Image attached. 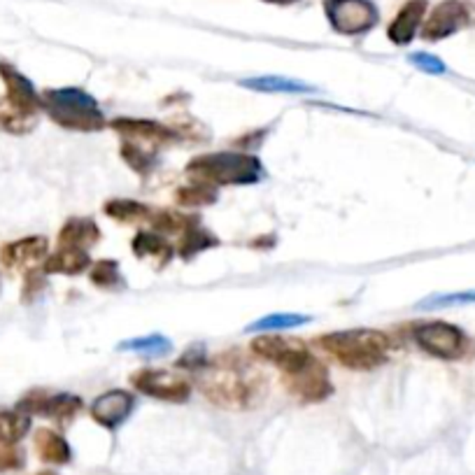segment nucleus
<instances>
[{
  "mask_svg": "<svg viewBox=\"0 0 475 475\" xmlns=\"http://www.w3.org/2000/svg\"><path fill=\"white\" fill-rule=\"evenodd\" d=\"M36 124H37V115L21 110V108L12 105L10 100H5V96L0 98V131L21 136V133L33 131Z\"/></svg>",
  "mask_w": 475,
  "mask_h": 475,
  "instance_id": "nucleus-21",
  "label": "nucleus"
},
{
  "mask_svg": "<svg viewBox=\"0 0 475 475\" xmlns=\"http://www.w3.org/2000/svg\"><path fill=\"white\" fill-rule=\"evenodd\" d=\"M308 322H310L308 315L273 313L262 319H256V322H252L245 331L247 334H256V331H287V329H296V326H304V324Z\"/></svg>",
  "mask_w": 475,
  "mask_h": 475,
  "instance_id": "nucleus-24",
  "label": "nucleus"
},
{
  "mask_svg": "<svg viewBox=\"0 0 475 475\" xmlns=\"http://www.w3.org/2000/svg\"><path fill=\"white\" fill-rule=\"evenodd\" d=\"M133 413V397L124 389L105 392L91 403V418L105 429H117Z\"/></svg>",
  "mask_w": 475,
  "mask_h": 475,
  "instance_id": "nucleus-12",
  "label": "nucleus"
},
{
  "mask_svg": "<svg viewBox=\"0 0 475 475\" xmlns=\"http://www.w3.org/2000/svg\"><path fill=\"white\" fill-rule=\"evenodd\" d=\"M24 466V452L16 443H0V470H16Z\"/></svg>",
  "mask_w": 475,
  "mask_h": 475,
  "instance_id": "nucleus-31",
  "label": "nucleus"
},
{
  "mask_svg": "<svg viewBox=\"0 0 475 475\" xmlns=\"http://www.w3.org/2000/svg\"><path fill=\"white\" fill-rule=\"evenodd\" d=\"M475 304V289L470 292H455V294H431L422 298L418 304L419 310H440V308H455V305H470Z\"/></svg>",
  "mask_w": 475,
  "mask_h": 475,
  "instance_id": "nucleus-26",
  "label": "nucleus"
},
{
  "mask_svg": "<svg viewBox=\"0 0 475 475\" xmlns=\"http://www.w3.org/2000/svg\"><path fill=\"white\" fill-rule=\"evenodd\" d=\"M324 12L340 36H359L371 31L380 19L371 0H324Z\"/></svg>",
  "mask_w": 475,
  "mask_h": 475,
  "instance_id": "nucleus-6",
  "label": "nucleus"
},
{
  "mask_svg": "<svg viewBox=\"0 0 475 475\" xmlns=\"http://www.w3.org/2000/svg\"><path fill=\"white\" fill-rule=\"evenodd\" d=\"M105 212L115 217L117 222H136L140 217H145L147 208L145 205L136 203V201H110V203L105 205Z\"/></svg>",
  "mask_w": 475,
  "mask_h": 475,
  "instance_id": "nucleus-27",
  "label": "nucleus"
},
{
  "mask_svg": "<svg viewBox=\"0 0 475 475\" xmlns=\"http://www.w3.org/2000/svg\"><path fill=\"white\" fill-rule=\"evenodd\" d=\"M0 79L5 82V89H7L5 100H10L12 105H16V108H21V110L37 115V110L42 108V100H40V96H37V91H36V87H33L31 79L24 77V75H21L15 66H10V63H3V61H0Z\"/></svg>",
  "mask_w": 475,
  "mask_h": 475,
  "instance_id": "nucleus-13",
  "label": "nucleus"
},
{
  "mask_svg": "<svg viewBox=\"0 0 475 475\" xmlns=\"http://www.w3.org/2000/svg\"><path fill=\"white\" fill-rule=\"evenodd\" d=\"M187 172L203 184H254L262 180V163L247 154L220 152L193 159Z\"/></svg>",
  "mask_w": 475,
  "mask_h": 475,
  "instance_id": "nucleus-3",
  "label": "nucleus"
},
{
  "mask_svg": "<svg viewBox=\"0 0 475 475\" xmlns=\"http://www.w3.org/2000/svg\"><path fill=\"white\" fill-rule=\"evenodd\" d=\"M112 126L126 136L121 154H124L126 163L136 168V170H147L152 166L154 157H157V147L172 138L168 129L154 124V121L117 119Z\"/></svg>",
  "mask_w": 475,
  "mask_h": 475,
  "instance_id": "nucleus-4",
  "label": "nucleus"
},
{
  "mask_svg": "<svg viewBox=\"0 0 475 475\" xmlns=\"http://www.w3.org/2000/svg\"><path fill=\"white\" fill-rule=\"evenodd\" d=\"M133 385L147 397L159 398V401L182 403L191 394L189 382L178 371H166V368H142L133 376Z\"/></svg>",
  "mask_w": 475,
  "mask_h": 475,
  "instance_id": "nucleus-9",
  "label": "nucleus"
},
{
  "mask_svg": "<svg viewBox=\"0 0 475 475\" xmlns=\"http://www.w3.org/2000/svg\"><path fill=\"white\" fill-rule=\"evenodd\" d=\"M203 389L214 403H222L226 408H243L252 401L254 382L245 380L233 366L214 368L203 376Z\"/></svg>",
  "mask_w": 475,
  "mask_h": 475,
  "instance_id": "nucleus-7",
  "label": "nucleus"
},
{
  "mask_svg": "<svg viewBox=\"0 0 475 475\" xmlns=\"http://www.w3.org/2000/svg\"><path fill=\"white\" fill-rule=\"evenodd\" d=\"M49 243L42 235H31V238H21V241L7 243L0 247V262L7 268H24L31 263L42 262L47 256Z\"/></svg>",
  "mask_w": 475,
  "mask_h": 475,
  "instance_id": "nucleus-14",
  "label": "nucleus"
},
{
  "mask_svg": "<svg viewBox=\"0 0 475 475\" xmlns=\"http://www.w3.org/2000/svg\"><path fill=\"white\" fill-rule=\"evenodd\" d=\"M424 15H427V0H408L389 24V31H387L389 40L394 45H408L422 26Z\"/></svg>",
  "mask_w": 475,
  "mask_h": 475,
  "instance_id": "nucleus-16",
  "label": "nucleus"
},
{
  "mask_svg": "<svg viewBox=\"0 0 475 475\" xmlns=\"http://www.w3.org/2000/svg\"><path fill=\"white\" fill-rule=\"evenodd\" d=\"M319 345L329 355H334L340 364L356 368V371H368V368L385 364L387 350H389L387 336L373 329L338 331V334L319 338Z\"/></svg>",
  "mask_w": 475,
  "mask_h": 475,
  "instance_id": "nucleus-1",
  "label": "nucleus"
},
{
  "mask_svg": "<svg viewBox=\"0 0 475 475\" xmlns=\"http://www.w3.org/2000/svg\"><path fill=\"white\" fill-rule=\"evenodd\" d=\"M33 440H36L37 457H40L42 461H47V464L63 466L73 460L70 445L66 443V439H63L61 434L52 431V429H37L36 439Z\"/></svg>",
  "mask_w": 475,
  "mask_h": 475,
  "instance_id": "nucleus-17",
  "label": "nucleus"
},
{
  "mask_svg": "<svg viewBox=\"0 0 475 475\" xmlns=\"http://www.w3.org/2000/svg\"><path fill=\"white\" fill-rule=\"evenodd\" d=\"M119 352H136V355L142 356H163L172 350V343L161 334H150V336H140V338H131L124 340V343L117 345Z\"/></svg>",
  "mask_w": 475,
  "mask_h": 475,
  "instance_id": "nucleus-22",
  "label": "nucleus"
},
{
  "mask_svg": "<svg viewBox=\"0 0 475 475\" xmlns=\"http://www.w3.org/2000/svg\"><path fill=\"white\" fill-rule=\"evenodd\" d=\"M36 475H57L54 470H42V473H36Z\"/></svg>",
  "mask_w": 475,
  "mask_h": 475,
  "instance_id": "nucleus-33",
  "label": "nucleus"
},
{
  "mask_svg": "<svg viewBox=\"0 0 475 475\" xmlns=\"http://www.w3.org/2000/svg\"><path fill=\"white\" fill-rule=\"evenodd\" d=\"M263 3H273V5H292L296 0H263Z\"/></svg>",
  "mask_w": 475,
  "mask_h": 475,
  "instance_id": "nucleus-32",
  "label": "nucleus"
},
{
  "mask_svg": "<svg viewBox=\"0 0 475 475\" xmlns=\"http://www.w3.org/2000/svg\"><path fill=\"white\" fill-rule=\"evenodd\" d=\"M408 61L413 63L418 70H422V73H429V75H443L445 70H448V66H445L439 57H434V54H427V52L410 54Z\"/></svg>",
  "mask_w": 475,
  "mask_h": 475,
  "instance_id": "nucleus-30",
  "label": "nucleus"
},
{
  "mask_svg": "<svg viewBox=\"0 0 475 475\" xmlns=\"http://www.w3.org/2000/svg\"><path fill=\"white\" fill-rule=\"evenodd\" d=\"M98 226L91 220H70L58 233V247L84 250V247L94 245L98 241Z\"/></svg>",
  "mask_w": 475,
  "mask_h": 475,
  "instance_id": "nucleus-19",
  "label": "nucleus"
},
{
  "mask_svg": "<svg viewBox=\"0 0 475 475\" xmlns=\"http://www.w3.org/2000/svg\"><path fill=\"white\" fill-rule=\"evenodd\" d=\"M31 429V418L21 410H0V443H19Z\"/></svg>",
  "mask_w": 475,
  "mask_h": 475,
  "instance_id": "nucleus-23",
  "label": "nucleus"
},
{
  "mask_svg": "<svg viewBox=\"0 0 475 475\" xmlns=\"http://www.w3.org/2000/svg\"><path fill=\"white\" fill-rule=\"evenodd\" d=\"M413 336L424 352L445 361L464 359L473 350V340H469V336L460 326H452L448 322L419 324L415 326Z\"/></svg>",
  "mask_w": 475,
  "mask_h": 475,
  "instance_id": "nucleus-5",
  "label": "nucleus"
},
{
  "mask_svg": "<svg viewBox=\"0 0 475 475\" xmlns=\"http://www.w3.org/2000/svg\"><path fill=\"white\" fill-rule=\"evenodd\" d=\"M89 268V256L84 250H75V247H58L57 254H52L45 262V271L47 273H66V275H77V273Z\"/></svg>",
  "mask_w": 475,
  "mask_h": 475,
  "instance_id": "nucleus-20",
  "label": "nucleus"
},
{
  "mask_svg": "<svg viewBox=\"0 0 475 475\" xmlns=\"http://www.w3.org/2000/svg\"><path fill=\"white\" fill-rule=\"evenodd\" d=\"M91 280H94L96 287H100V289H117L124 284L121 283L119 268H117L115 262L96 263L94 271H91Z\"/></svg>",
  "mask_w": 475,
  "mask_h": 475,
  "instance_id": "nucleus-28",
  "label": "nucleus"
},
{
  "mask_svg": "<svg viewBox=\"0 0 475 475\" xmlns=\"http://www.w3.org/2000/svg\"><path fill=\"white\" fill-rule=\"evenodd\" d=\"M42 108L47 115L63 129L73 131H100L105 126V117L100 112L94 96L77 87H66V89H49L40 96Z\"/></svg>",
  "mask_w": 475,
  "mask_h": 475,
  "instance_id": "nucleus-2",
  "label": "nucleus"
},
{
  "mask_svg": "<svg viewBox=\"0 0 475 475\" xmlns=\"http://www.w3.org/2000/svg\"><path fill=\"white\" fill-rule=\"evenodd\" d=\"M180 203L184 205H201V203H212L214 201V189L210 184L203 182H193L191 187H184L178 193Z\"/></svg>",
  "mask_w": 475,
  "mask_h": 475,
  "instance_id": "nucleus-29",
  "label": "nucleus"
},
{
  "mask_svg": "<svg viewBox=\"0 0 475 475\" xmlns=\"http://www.w3.org/2000/svg\"><path fill=\"white\" fill-rule=\"evenodd\" d=\"M241 87L252 91H262V94H313L315 91V87L301 82V79L275 77V75L241 79Z\"/></svg>",
  "mask_w": 475,
  "mask_h": 475,
  "instance_id": "nucleus-18",
  "label": "nucleus"
},
{
  "mask_svg": "<svg viewBox=\"0 0 475 475\" xmlns=\"http://www.w3.org/2000/svg\"><path fill=\"white\" fill-rule=\"evenodd\" d=\"M469 10L461 0H443L440 5L434 7V12L424 21L422 37L424 40H443V37L455 36L457 31L469 24Z\"/></svg>",
  "mask_w": 475,
  "mask_h": 475,
  "instance_id": "nucleus-10",
  "label": "nucleus"
},
{
  "mask_svg": "<svg viewBox=\"0 0 475 475\" xmlns=\"http://www.w3.org/2000/svg\"><path fill=\"white\" fill-rule=\"evenodd\" d=\"M133 252H136L140 259H157L159 266L166 263L170 259V245L163 241L161 235L154 233H138L136 241H133Z\"/></svg>",
  "mask_w": 475,
  "mask_h": 475,
  "instance_id": "nucleus-25",
  "label": "nucleus"
},
{
  "mask_svg": "<svg viewBox=\"0 0 475 475\" xmlns=\"http://www.w3.org/2000/svg\"><path fill=\"white\" fill-rule=\"evenodd\" d=\"M252 350L262 359L271 361L277 368H283L284 373H296L301 371L304 366H308L313 361L308 347H305L301 340L296 338H280V336H263V338H256L252 343Z\"/></svg>",
  "mask_w": 475,
  "mask_h": 475,
  "instance_id": "nucleus-8",
  "label": "nucleus"
},
{
  "mask_svg": "<svg viewBox=\"0 0 475 475\" xmlns=\"http://www.w3.org/2000/svg\"><path fill=\"white\" fill-rule=\"evenodd\" d=\"M79 398L70 397V394H54V397H47L42 392H31L26 398H21L16 410L26 415H45V418L52 419H73L75 413L79 410Z\"/></svg>",
  "mask_w": 475,
  "mask_h": 475,
  "instance_id": "nucleus-11",
  "label": "nucleus"
},
{
  "mask_svg": "<svg viewBox=\"0 0 475 475\" xmlns=\"http://www.w3.org/2000/svg\"><path fill=\"white\" fill-rule=\"evenodd\" d=\"M287 377L289 389L296 392L301 398H305V401H319V398H324L331 392V382L326 377V371L315 359L308 366H304L301 371L289 373Z\"/></svg>",
  "mask_w": 475,
  "mask_h": 475,
  "instance_id": "nucleus-15",
  "label": "nucleus"
}]
</instances>
